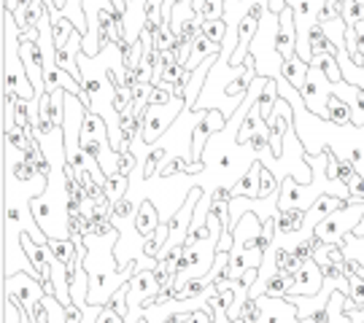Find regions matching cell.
<instances>
[{"label":"cell","instance_id":"cell-1","mask_svg":"<svg viewBox=\"0 0 364 323\" xmlns=\"http://www.w3.org/2000/svg\"><path fill=\"white\" fill-rule=\"evenodd\" d=\"M19 43H22L19 27L14 22L11 11L3 9V92L25 97V100H36V89H33V81L22 62Z\"/></svg>","mask_w":364,"mask_h":323},{"label":"cell","instance_id":"cell-2","mask_svg":"<svg viewBox=\"0 0 364 323\" xmlns=\"http://www.w3.org/2000/svg\"><path fill=\"white\" fill-rule=\"evenodd\" d=\"M183 108H186L183 97H173L168 105H149L144 116V127H141V135H138V138L144 143H149V146H154V143L165 135V129L173 127V121L181 116Z\"/></svg>","mask_w":364,"mask_h":323},{"label":"cell","instance_id":"cell-3","mask_svg":"<svg viewBox=\"0 0 364 323\" xmlns=\"http://www.w3.org/2000/svg\"><path fill=\"white\" fill-rule=\"evenodd\" d=\"M302 100H305V108L311 111L313 116L324 119L326 121V103L332 97V81L324 76V70L318 65L311 62V70H308V81L305 87L299 89Z\"/></svg>","mask_w":364,"mask_h":323},{"label":"cell","instance_id":"cell-4","mask_svg":"<svg viewBox=\"0 0 364 323\" xmlns=\"http://www.w3.org/2000/svg\"><path fill=\"white\" fill-rule=\"evenodd\" d=\"M227 121L230 119L224 116V111L219 108H208V111H200V116L195 121V129H192V159L200 162V156L205 154V141H210V135H219L227 129Z\"/></svg>","mask_w":364,"mask_h":323},{"label":"cell","instance_id":"cell-5","mask_svg":"<svg viewBox=\"0 0 364 323\" xmlns=\"http://www.w3.org/2000/svg\"><path fill=\"white\" fill-rule=\"evenodd\" d=\"M6 294L14 299H19L27 307V312H30V307H33L38 299L46 297V288H43V283L36 280L33 275L16 272V275H6Z\"/></svg>","mask_w":364,"mask_h":323},{"label":"cell","instance_id":"cell-6","mask_svg":"<svg viewBox=\"0 0 364 323\" xmlns=\"http://www.w3.org/2000/svg\"><path fill=\"white\" fill-rule=\"evenodd\" d=\"M275 46L278 54L284 57V62L297 54V19H294V9L287 6L278 13V35H275Z\"/></svg>","mask_w":364,"mask_h":323},{"label":"cell","instance_id":"cell-7","mask_svg":"<svg viewBox=\"0 0 364 323\" xmlns=\"http://www.w3.org/2000/svg\"><path fill=\"white\" fill-rule=\"evenodd\" d=\"M324 280L326 278H324V272H321V267H318L313 258H308V261L297 270V275H294L291 291H294L297 297H316V294L321 291Z\"/></svg>","mask_w":364,"mask_h":323},{"label":"cell","instance_id":"cell-8","mask_svg":"<svg viewBox=\"0 0 364 323\" xmlns=\"http://www.w3.org/2000/svg\"><path fill=\"white\" fill-rule=\"evenodd\" d=\"M259 170H262V162L259 159H254L251 162V168L237 178V183L232 186V194L235 197H243V199H259Z\"/></svg>","mask_w":364,"mask_h":323},{"label":"cell","instance_id":"cell-9","mask_svg":"<svg viewBox=\"0 0 364 323\" xmlns=\"http://www.w3.org/2000/svg\"><path fill=\"white\" fill-rule=\"evenodd\" d=\"M135 229L141 237H149V234H154L159 229V224H162V216L156 213V207L151 199H144L141 205H138V213H135Z\"/></svg>","mask_w":364,"mask_h":323},{"label":"cell","instance_id":"cell-10","mask_svg":"<svg viewBox=\"0 0 364 323\" xmlns=\"http://www.w3.org/2000/svg\"><path fill=\"white\" fill-rule=\"evenodd\" d=\"M305 221H308V210H302V207L278 210V216H275V224H278V234H284V237H287V234L302 232Z\"/></svg>","mask_w":364,"mask_h":323},{"label":"cell","instance_id":"cell-11","mask_svg":"<svg viewBox=\"0 0 364 323\" xmlns=\"http://www.w3.org/2000/svg\"><path fill=\"white\" fill-rule=\"evenodd\" d=\"M216 54H221V43H213V40H208L205 35H200V38L195 40V46H192L189 60H186V65H183V67L192 73V70H197V67L205 62V60L216 57Z\"/></svg>","mask_w":364,"mask_h":323},{"label":"cell","instance_id":"cell-12","mask_svg":"<svg viewBox=\"0 0 364 323\" xmlns=\"http://www.w3.org/2000/svg\"><path fill=\"white\" fill-rule=\"evenodd\" d=\"M326 121L335 124V127H356L353 124V108L338 94H332L329 103H326Z\"/></svg>","mask_w":364,"mask_h":323},{"label":"cell","instance_id":"cell-13","mask_svg":"<svg viewBox=\"0 0 364 323\" xmlns=\"http://www.w3.org/2000/svg\"><path fill=\"white\" fill-rule=\"evenodd\" d=\"M308 70H311V62H305L299 54H294L291 60H287V62H284V67H281V76L287 78L294 89H302V87H305V81H308Z\"/></svg>","mask_w":364,"mask_h":323},{"label":"cell","instance_id":"cell-14","mask_svg":"<svg viewBox=\"0 0 364 323\" xmlns=\"http://www.w3.org/2000/svg\"><path fill=\"white\" fill-rule=\"evenodd\" d=\"M259 285L264 291V297H289L291 285H294V278L289 275H281V272H273L267 278H259Z\"/></svg>","mask_w":364,"mask_h":323},{"label":"cell","instance_id":"cell-15","mask_svg":"<svg viewBox=\"0 0 364 323\" xmlns=\"http://www.w3.org/2000/svg\"><path fill=\"white\" fill-rule=\"evenodd\" d=\"M281 100V92H278V78H267V84H264V89H262L259 100H257V108H259L262 119L267 121V119L273 116L275 111V103Z\"/></svg>","mask_w":364,"mask_h":323},{"label":"cell","instance_id":"cell-16","mask_svg":"<svg viewBox=\"0 0 364 323\" xmlns=\"http://www.w3.org/2000/svg\"><path fill=\"white\" fill-rule=\"evenodd\" d=\"M259 0H224V22L230 27H237L240 19L246 16Z\"/></svg>","mask_w":364,"mask_h":323},{"label":"cell","instance_id":"cell-17","mask_svg":"<svg viewBox=\"0 0 364 323\" xmlns=\"http://www.w3.org/2000/svg\"><path fill=\"white\" fill-rule=\"evenodd\" d=\"M308 43H311V54H338V46L332 43V38L324 33L321 25H313L311 33H308Z\"/></svg>","mask_w":364,"mask_h":323},{"label":"cell","instance_id":"cell-18","mask_svg":"<svg viewBox=\"0 0 364 323\" xmlns=\"http://www.w3.org/2000/svg\"><path fill=\"white\" fill-rule=\"evenodd\" d=\"M165 156H168V146H151L144 156V165H141V175H144L146 181L149 178H154L159 165L165 162Z\"/></svg>","mask_w":364,"mask_h":323},{"label":"cell","instance_id":"cell-19","mask_svg":"<svg viewBox=\"0 0 364 323\" xmlns=\"http://www.w3.org/2000/svg\"><path fill=\"white\" fill-rule=\"evenodd\" d=\"M192 19H197V11L192 9V0H176L173 16H170L173 33H181V27L186 25V22H192Z\"/></svg>","mask_w":364,"mask_h":323},{"label":"cell","instance_id":"cell-20","mask_svg":"<svg viewBox=\"0 0 364 323\" xmlns=\"http://www.w3.org/2000/svg\"><path fill=\"white\" fill-rule=\"evenodd\" d=\"M311 62L318 65V67L324 70V76L329 78L332 84H340V81H343V70H340V62L335 54H316Z\"/></svg>","mask_w":364,"mask_h":323},{"label":"cell","instance_id":"cell-21","mask_svg":"<svg viewBox=\"0 0 364 323\" xmlns=\"http://www.w3.org/2000/svg\"><path fill=\"white\" fill-rule=\"evenodd\" d=\"M105 194L117 202V199H122L124 194H127V189H130V175H122V173H111V175H105Z\"/></svg>","mask_w":364,"mask_h":323},{"label":"cell","instance_id":"cell-22","mask_svg":"<svg viewBox=\"0 0 364 323\" xmlns=\"http://www.w3.org/2000/svg\"><path fill=\"white\" fill-rule=\"evenodd\" d=\"M127 297H130V280L122 285V288H117V291H114V297L108 299V307L117 312V315H122V318H124V323L130 321V305H127L130 299H127Z\"/></svg>","mask_w":364,"mask_h":323},{"label":"cell","instance_id":"cell-23","mask_svg":"<svg viewBox=\"0 0 364 323\" xmlns=\"http://www.w3.org/2000/svg\"><path fill=\"white\" fill-rule=\"evenodd\" d=\"M227 33H230V25L224 19H203V35L213 43H224Z\"/></svg>","mask_w":364,"mask_h":323},{"label":"cell","instance_id":"cell-24","mask_svg":"<svg viewBox=\"0 0 364 323\" xmlns=\"http://www.w3.org/2000/svg\"><path fill=\"white\" fill-rule=\"evenodd\" d=\"M281 192V183L275 181V175L270 170L262 165L259 170V199H267V197H275V194Z\"/></svg>","mask_w":364,"mask_h":323},{"label":"cell","instance_id":"cell-25","mask_svg":"<svg viewBox=\"0 0 364 323\" xmlns=\"http://www.w3.org/2000/svg\"><path fill=\"white\" fill-rule=\"evenodd\" d=\"M173 46H176V33H173L170 22H162L159 30L154 33V49L156 52H168Z\"/></svg>","mask_w":364,"mask_h":323},{"label":"cell","instance_id":"cell-26","mask_svg":"<svg viewBox=\"0 0 364 323\" xmlns=\"http://www.w3.org/2000/svg\"><path fill=\"white\" fill-rule=\"evenodd\" d=\"M364 19V3L359 0H343V22L348 27H353L356 22Z\"/></svg>","mask_w":364,"mask_h":323},{"label":"cell","instance_id":"cell-27","mask_svg":"<svg viewBox=\"0 0 364 323\" xmlns=\"http://www.w3.org/2000/svg\"><path fill=\"white\" fill-rule=\"evenodd\" d=\"M348 297L356 302V307L364 305V278L362 275H351L348 278Z\"/></svg>","mask_w":364,"mask_h":323},{"label":"cell","instance_id":"cell-28","mask_svg":"<svg viewBox=\"0 0 364 323\" xmlns=\"http://www.w3.org/2000/svg\"><path fill=\"white\" fill-rule=\"evenodd\" d=\"M356 175H359V170H356V165H353L351 159H343V156H338V178H340V181L351 183Z\"/></svg>","mask_w":364,"mask_h":323},{"label":"cell","instance_id":"cell-29","mask_svg":"<svg viewBox=\"0 0 364 323\" xmlns=\"http://www.w3.org/2000/svg\"><path fill=\"white\" fill-rule=\"evenodd\" d=\"M135 154L132 151H117V173H122V175H130L132 170H135Z\"/></svg>","mask_w":364,"mask_h":323},{"label":"cell","instance_id":"cell-30","mask_svg":"<svg viewBox=\"0 0 364 323\" xmlns=\"http://www.w3.org/2000/svg\"><path fill=\"white\" fill-rule=\"evenodd\" d=\"M348 194H351L356 202H364V173H359V175L348 183Z\"/></svg>","mask_w":364,"mask_h":323},{"label":"cell","instance_id":"cell-31","mask_svg":"<svg viewBox=\"0 0 364 323\" xmlns=\"http://www.w3.org/2000/svg\"><path fill=\"white\" fill-rule=\"evenodd\" d=\"M95 323H124V318H122V315H117V312L111 310L108 305H103V307H100V315L95 318Z\"/></svg>","mask_w":364,"mask_h":323},{"label":"cell","instance_id":"cell-32","mask_svg":"<svg viewBox=\"0 0 364 323\" xmlns=\"http://www.w3.org/2000/svg\"><path fill=\"white\" fill-rule=\"evenodd\" d=\"M326 178L329 181H340L338 178V154L329 151V159H326Z\"/></svg>","mask_w":364,"mask_h":323},{"label":"cell","instance_id":"cell-33","mask_svg":"<svg viewBox=\"0 0 364 323\" xmlns=\"http://www.w3.org/2000/svg\"><path fill=\"white\" fill-rule=\"evenodd\" d=\"M351 240H364V213H362V219H359V224L351 229Z\"/></svg>","mask_w":364,"mask_h":323},{"label":"cell","instance_id":"cell-34","mask_svg":"<svg viewBox=\"0 0 364 323\" xmlns=\"http://www.w3.org/2000/svg\"><path fill=\"white\" fill-rule=\"evenodd\" d=\"M43 3H46V6H54V0H43Z\"/></svg>","mask_w":364,"mask_h":323}]
</instances>
